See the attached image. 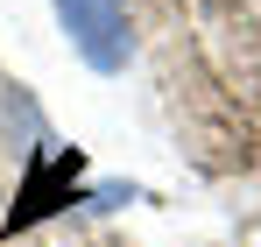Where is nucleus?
<instances>
[{
	"mask_svg": "<svg viewBox=\"0 0 261 247\" xmlns=\"http://www.w3.org/2000/svg\"><path fill=\"white\" fill-rule=\"evenodd\" d=\"M57 29L71 36V50L85 57V71L120 78L134 64V29H127V0H49Z\"/></svg>",
	"mask_w": 261,
	"mask_h": 247,
	"instance_id": "obj_1",
	"label": "nucleus"
}]
</instances>
